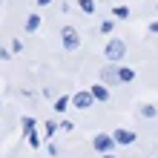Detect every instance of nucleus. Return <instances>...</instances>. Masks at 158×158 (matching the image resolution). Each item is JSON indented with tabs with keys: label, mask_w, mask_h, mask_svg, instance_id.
I'll use <instances>...</instances> for the list:
<instances>
[{
	"label": "nucleus",
	"mask_w": 158,
	"mask_h": 158,
	"mask_svg": "<svg viewBox=\"0 0 158 158\" xmlns=\"http://www.w3.org/2000/svg\"><path fill=\"white\" fill-rule=\"evenodd\" d=\"M12 58V49H6V46H0V60H9Z\"/></svg>",
	"instance_id": "18"
},
{
	"label": "nucleus",
	"mask_w": 158,
	"mask_h": 158,
	"mask_svg": "<svg viewBox=\"0 0 158 158\" xmlns=\"http://www.w3.org/2000/svg\"><path fill=\"white\" fill-rule=\"evenodd\" d=\"M78 9L83 15H92V12H95V0H78Z\"/></svg>",
	"instance_id": "11"
},
{
	"label": "nucleus",
	"mask_w": 158,
	"mask_h": 158,
	"mask_svg": "<svg viewBox=\"0 0 158 158\" xmlns=\"http://www.w3.org/2000/svg\"><path fill=\"white\" fill-rule=\"evenodd\" d=\"M46 152H49V155H58V147H55L52 141H46Z\"/></svg>",
	"instance_id": "21"
},
{
	"label": "nucleus",
	"mask_w": 158,
	"mask_h": 158,
	"mask_svg": "<svg viewBox=\"0 0 158 158\" xmlns=\"http://www.w3.org/2000/svg\"><path fill=\"white\" fill-rule=\"evenodd\" d=\"M112 29H115L112 20H104V23H101V32H104V35H112Z\"/></svg>",
	"instance_id": "17"
},
{
	"label": "nucleus",
	"mask_w": 158,
	"mask_h": 158,
	"mask_svg": "<svg viewBox=\"0 0 158 158\" xmlns=\"http://www.w3.org/2000/svg\"><path fill=\"white\" fill-rule=\"evenodd\" d=\"M26 138H29V147H32V150H38V147H40V138H38V132H29Z\"/></svg>",
	"instance_id": "16"
},
{
	"label": "nucleus",
	"mask_w": 158,
	"mask_h": 158,
	"mask_svg": "<svg viewBox=\"0 0 158 158\" xmlns=\"http://www.w3.org/2000/svg\"><path fill=\"white\" fill-rule=\"evenodd\" d=\"M72 104V98H66V95H63V98H58V101H55V112H66V106Z\"/></svg>",
	"instance_id": "13"
},
{
	"label": "nucleus",
	"mask_w": 158,
	"mask_h": 158,
	"mask_svg": "<svg viewBox=\"0 0 158 158\" xmlns=\"http://www.w3.org/2000/svg\"><path fill=\"white\" fill-rule=\"evenodd\" d=\"M40 29V15H26V32H38Z\"/></svg>",
	"instance_id": "9"
},
{
	"label": "nucleus",
	"mask_w": 158,
	"mask_h": 158,
	"mask_svg": "<svg viewBox=\"0 0 158 158\" xmlns=\"http://www.w3.org/2000/svg\"><path fill=\"white\" fill-rule=\"evenodd\" d=\"M104 55H106V60L121 63V60H124V55H127V43H124V38H109Z\"/></svg>",
	"instance_id": "1"
},
{
	"label": "nucleus",
	"mask_w": 158,
	"mask_h": 158,
	"mask_svg": "<svg viewBox=\"0 0 158 158\" xmlns=\"http://www.w3.org/2000/svg\"><path fill=\"white\" fill-rule=\"evenodd\" d=\"M20 127H23V135H29V132H35V118H32V115H26V118L20 121Z\"/></svg>",
	"instance_id": "12"
},
{
	"label": "nucleus",
	"mask_w": 158,
	"mask_h": 158,
	"mask_svg": "<svg viewBox=\"0 0 158 158\" xmlns=\"http://www.w3.org/2000/svg\"><path fill=\"white\" fill-rule=\"evenodd\" d=\"M141 115H144V118H155V115H158V106H152V104H141Z\"/></svg>",
	"instance_id": "14"
},
{
	"label": "nucleus",
	"mask_w": 158,
	"mask_h": 158,
	"mask_svg": "<svg viewBox=\"0 0 158 158\" xmlns=\"http://www.w3.org/2000/svg\"><path fill=\"white\" fill-rule=\"evenodd\" d=\"M92 147H95V152H101V155H104V152H112L115 150V138L112 135H106V132H98L95 138H92Z\"/></svg>",
	"instance_id": "3"
},
{
	"label": "nucleus",
	"mask_w": 158,
	"mask_h": 158,
	"mask_svg": "<svg viewBox=\"0 0 158 158\" xmlns=\"http://www.w3.org/2000/svg\"><path fill=\"white\" fill-rule=\"evenodd\" d=\"M92 104H95V95H92L89 89H86V92H75V95H72V106H75V109H89Z\"/></svg>",
	"instance_id": "4"
},
{
	"label": "nucleus",
	"mask_w": 158,
	"mask_h": 158,
	"mask_svg": "<svg viewBox=\"0 0 158 158\" xmlns=\"http://www.w3.org/2000/svg\"><path fill=\"white\" fill-rule=\"evenodd\" d=\"M89 92L95 95V101H98V104L109 101V89H106V83H104V81H101V83H92V86H89Z\"/></svg>",
	"instance_id": "7"
},
{
	"label": "nucleus",
	"mask_w": 158,
	"mask_h": 158,
	"mask_svg": "<svg viewBox=\"0 0 158 158\" xmlns=\"http://www.w3.org/2000/svg\"><path fill=\"white\" fill-rule=\"evenodd\" d=\"M112 15L118 17V20H127V17H129V6H115Z\"/></svg>",
	"instance_id": "15"
},
{
	"label": "nucleus",
	"mask_w": 158,
	"mask_h": 158,
	"mask_svg": "<svg viewBox=\"0 0 158 158\" xmlns=\"http://www.w3.org/2000/svg\"><path fill=\"white\" fill-rule=\"evenodd\" d=\"M150 35H158V20H152V23H150Z\"/></svg>",
	"instance_id": "22"
},
{
	"label": "nucleus",
	"mask_w": 158,
	"mask_h": 158,
	"mask_svg": "<svg viewBox=\"0 0 158 158\" xmlns=\"http://www.w3.org/2000/svg\"><path fill=\"white\" fill-rule=\"evenodd\" d=\"M52 3V0H38V6H49Z\"/></svg>",
	"instance_id": "23"
},
{
	"label": "nucleus",
	"mask_w": 158,
	"mask_h": 158,
	"mask_svg": "<svg viewBox=\"0 0 158 158\" xmlns=\"http://www.w3.org/2000/svg\"><path fill=\"white\" fill-rule=\"evenodd\" d=\"M118 66H121V63H112V60H109L106 66L101 69V81H104V83H118L121 81L118 78Z\"/></svg>",
	"instance_id": "6"
},
{
	"label": "nucleus",
	"mask_w": 158,
	"mask_h": 158,
	"mask_svg": "<svg viewBox=\"0 0 158 158\" xmlns=\"http://www.w3.org/2000/svg\"><path fill=\"white\" fill-rule=\"evenodd\" d=\"M55 132H60V127L55 124V121H46V127H43V138H46V141H52Z\"/></svg>",
	"instance_id": "10"
},
{
	"label": "nucleus",
	"mask_w": 158,
	"mask_h": 158,
	"mask_svg": "<svg viewBox=\"0 0 158 158\" xmlns=\"http://www.w3.org/2000/svg\"><path fill=\"white\" fill-rule=\"evenodd\" d=\"M0 106H3V101H0Z\"/></svg>",
	"instance_id": "25"
},
{
	"label": "nucleus",
	"mask_w": 158,
	"mask_h": 158,
	"mask_svg": "<svg viewBox=\"0 0 158 158\" xmlns=\"http://www.w3.org/2000/svg\"><path fill=\"white\" fill-rule=\"evenodd\" d=\"M60 43H63L66 52H75L81 46V35H78L75 26H63V29H60Z\"/></svg>",
	"instance_id": "2"
},
{
	"label": "nucleus",
	"mask_w": 158,
	"mask_h": 158,
	"mask_svg": "<svg viewBox=\"0 0 158 158\" xmlns=\"http://www.w3.org/2000/svg\"><path fill=\"white\" fill-rule=\"evenodd\" d=\"M112 138H115V144L118 147H129V144H135V129H115L112 132Z\"/></svg>",
	"instance_id": "5"
},
{
	"label": "nucleus",
	"mask_w": 158,
	"mask_h": 158,
	"mask_svg": "<svg viewBox=\"0 0 158 158\" xmlns=\"http://www.w3.org/2000/svg\"><path fill=\"white\" fill-rule=\"evenodd\" d=\"M118 78H121V83H132V81H135V69H129V66H118Z\"/></svg>",
	"instance_id": "8"
},
{
	"label": "nucleus",
	"mask_w": 158,
	"mask_h": 158,
	"mask_svg": "<svg viewBox=\"0 0 158 158\" xmlns=\"http://www.w3.org/2000/svg\"><path fill=\"white\" fill-rule=\"evenodd\" d=\"M104 158H118V155H112V152H104Z\"/></svg>",
	"instance_id": "24"
},
{
	"label": "nucleus",
	"mask_w": 158,
	"mask_h": 158,
	"mask_svg": "<svg viewBox=\"0 0 158 158\" xmlns=\"http://www.w3.org/2000/svg\"><path fill=\"white\" fill-rule=\"evenodd\" d=\"M60 129H63V132H72V129H75V124H72V121H60Z\"/></svg>",
	"instance_id": "19"
},
{
	"label": "nucleus",
	"mask_w": 158,
	"mask_h": 158,
	"mask_svg": "<svg viewBox=\"0 0 158 158\" xmlns=\"http://www.w3.org/2000/svg\"><path fill=\"white\" fill-rule=\"evenodd\" d=\"M20 49H23V40L15 38V40H12V52H20Z\"/></svg>",
	"instance_id": "20"
}]
</instances>
